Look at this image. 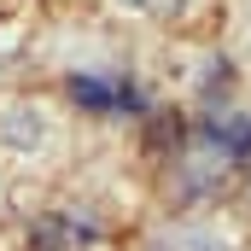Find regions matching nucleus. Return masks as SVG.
Listing matches in <instances>:
<instances>
[{
	"instance_id": "nucleus-3",
	"label": "nucleus",
	"mask_w": 251,
	"mask_h": 251,
	"mask_svg": "<svg viewBox=\"0 0 251 251\" xmlns=\"http://www.w3.org/2000/svg\"><path fill=\"white\" fill-rule=\"evenodd\" d=\"M35 251H64V228L59 222H41L35 228Z\"/></svg>"
},
{
	"instance_id": "nucleus-2",
	"label": "nucleus",
	"mask_w": 251,
	"mask_h": 251,
	"mask_svg": "<svg viewBox=\"0 0 251 251\" xmlns=\"http://www.w3.org/2000/svg\"><path fill=\"white\" fill-rule=\"evenodd\" d=\"M70 100L88 105V111H111V105H117V88H105V82H94V76H70Z\"/></svg>"
},
{
	"instance_id": "nucleus-1",
	"label": "nucleus",
	"mask_w": 251,
	"mask_h": 251,
	"mask_svg": "<svg viewBox=\"0 0 251 251\" xmlns=\"http://www.w3.org/2000/svg\"><path fill=\"white\" fill-rule=\"evenodd\" d=\"M204 134H210V146H222L228 158H240V164L251 158V123L246 117H210Z\"/></svg>"
}]
</instances>
